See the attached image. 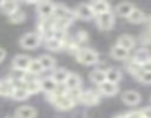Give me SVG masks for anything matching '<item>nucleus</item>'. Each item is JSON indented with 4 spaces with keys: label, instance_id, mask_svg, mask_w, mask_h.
<instances>
[{
    "label": "nucleus",
    "instance_id": "obj_1",
    "mask_svg": "<svg viewBox=\"0 0 151 118\" xmlns=\"http://www.w3.org/2000/svg\"><path fill=\"white\" fill-rule=\"evenodd\" d=\"M77 58V62L82 64V65H86V67H91V65H96L99 62V53L93 49H89V47H83L79 50V53L76 55Z\"/></svg>",
    "mask_w": 151,
    "mask_h": 118
},
{
    "label": "nucleus",
    "instance_id": "obj_2",
    "mask_svg": "<svg viewBox=\"0 0 151 118\" xmlns=\"http://www.w3.org/2000/svg\"><path fill=\"white\" fill-rule=\"evenodd\" d=\"M43 37L39 33H27L19 38V46L27 49V50H34L40 46Z\"/></svg>",
    "mask_w": 151,
    "mask_h": 118
},
{
    "label": "nucleus",
    "instance_id": "obj_3",
    "mask_svg": "<svg viewBox=\"0 0 151 118\" xmlns=\"http://www.w3.org/2000/svg\"><path fill=\"white\" fill-rule=\"evenodd\" d=\"M130 61L135 62L138 67L144 68V67H147L148 64H151V52H150L147 47H142V49H139V50L135 52V55L132 56Z\"/></svg>",
    "mask_w": 151,
    "mask_h": 118
},
{
    "label": "nucleus",
    "instance_id": "obj_4",
    "mask_svg": "<svg viewBox=\"0 0 151 118\" xmlns=\"http://www.w3.org/2000/svg\"><path fill=\"white\" fill-rule=\"evenodd\" d=\"M53 19H67L70 22H73L76 19V14L74 11L68 9L65 5H55V11H53Z\"/></svg>",
    "mask_w": 151,
    "mask_h": 118
},
{
    "label": "nucleus",
    "instance_id": "obj_5",
    "mask_svg": "<svg viewBox=\"0 0 151 118\" xmlns=\"http://www.w3.org/2000/svg\"><path fill=\"white\" fill-rule=\"evenodd\" d=\"M114 22H116V18H114V14L111 11L107 12V14H102V15L96 16L98 28L102 30V31H110L114 27Z\"/></svg>",
    "mask_w": 151,
    "mask_h": 118
},
{
    "label": "nucleus",
    "instance_id": "obj_6",
    "mask_svg": "<svg viewBox=\"0 0 151 118\" xmlns=\"http://www.w3.org/2000/svg\"><path fill=\"white\" fill-rule=\"evenodd\" d=\"M53 11H55V3H52V2H39L37 3V14L43 21L53 18Z\"/></svg>",
    "mask_w": 151,
    "mask_h": 118
},
{
    "label": "nucleus",
    "instance_id": "obj_7",
    "mask_svg": "<svg viewBox=\"0 0 151 118\" xmlns=\"http://www.w3.org/2000/svg\"><path fill=\"white\" fill-rule=\"evenodd\" d=\"M74 14H76V18L83 19V21H89V19L95 18V14L92 11L91 3H82V5H79L77 8L74 9Z\"/></svg>",
    "mask_w": 151,
    "mask_h": 118
},
{
    "label": "nucleus",
    "instance_id": "obj_8",
    "mask_svg": "<svg viewBox=\"0 0 151 118\" xmlns=\"http://www.w3.org/2000/svg\"><path fill=\"white\" fill-rule=\"evenodd\" d=\"M31 59L28 55H17L14 59H12V68L14 70H19V71H27L28 67H30V62Z\"/></svg>",
    "mask_w": 151,
    "mask_h": 118
},
{
    "label": "nucleus",
    "instance_id": "obj_9",
    "mask_svg": "<svg viewBox=\"0 0 151 118\" xmlns=\"http://www.w3.org/2000/svg\"><path fill=\"white\" fill-rule=\"evenodd\" d=\"M98 93L101 96H107V97H113L119 93V84L110 83V81H104L102 84L98 86Z\"/></svg>",
    "mask_w": 151,
    "mask_h": 118
},
{
    "label": "nucleus",
    "instance_id": "obj_10",
    "mask_svg": "<svg viewBox=\"0 0 151 118\" xmlns=\"http://www.w3.org/2000/svg\"><path fill=\"white\" fill-rule=\"evenodd\" d=\"M122 100H123V103H126L129 106H135L141 102V95L136 90H126L122 95Z\"/></svg>",
    "mask_w": 151,
    "mask_h": 118
},
{
    "label": "nucleus",
    "instance_id": "obj_11",
    "mask_svg": "<svg viewBox=\"0 0 151 118\" xmlns=\"http://www.w3.org/2000/svg\"><path fill=\"white\" fill-rule=\"evenodd\" d=\"M58 87H59V86L56 84V81H55L52 77H45V78L40 80V89H42V92L46 93V95L55 93V92L58 90Z\"/></svg>",
    "mask_w": 151,
    "mask_h": 118
},
{
    "label": "nucleus",
    "instance_id": "obj_12",
    "mask_svg": "<svg viewBox=\"0 0 151 118\" xmlns=\"http://www.w3.org/2000/svg\"><path fill=\"white\" fill-rule=\"evenodd\" d=\"M37 109L31 105H22L15 111V118H36Z\"/></svg>",
    "mask_w": 151,
    "mask_h": 118
},
{
    "label": "nucleus",
    "instance_id": "obj_13",
    "mask_svg": "<svg viewBox=\"0 0 151 118\" xmlns=\"http://www.w3.org/2000/svg\"><path fill=\"white\" fill-rule=\"evenodd\" d=\"M65 90H76V89H82V77L76 73H70L65 84H64Z\"/></svg>",
    "mask_w": 151,
    "mask_h": 118
},
{
    "label": "nucleus",
    "instance_id": "obj_14",
    "mask_svg": "<svg viewBox=\"0 0 151 118\" xmlns=\"http://www.w3.org/2000/svg\"><path fill=\"white\" fill-rule=\"evenodd\" d=\"M99 97L101 95L98 92H93V90H86V92H82V96H80V102L85 103V105H96L99 102Z\"/></svg>",
    "mask_w": 151,
    "mask_h": 118
},
{
    "label": "nucleus",
    "instance_id": "obj_15",
    "mask_svg": "<svg viewBox=\"0 0 151 118\" xmlns=\"http://www.w3.org/2000/svg\"><path fill=\"white\" fill-rule=\"evenodd\" d=\"M111 58L116 59V61H127V59L130 58V52L123 49L119 44H114L111 47Z\"/></svg>",
    "mask_w": 151,
    "mask_h": 118
},
{
    "label": "nucleus",
    "instance_id": "obj_16",
    "mask_svg": "<svg viewBox=\"0 0 151 118\" xmlns=\"http://www.w3.org/2000/svg\"><path fill=\"white\" fill-rule=\"evenodd\" d=\"M91 6H92V11H93V14H95V18L99 16V15H102V14H107V12L111 11L110 3L105 2V0H96V2L91 3Z\"/></svg>",
    "mask_w": 151,
    "mask_h": 118
},
{
    "label": "nucleus",
    "instance_id": "obj_17",
    "mask_svg": "<svg viewBox=\"0 0 151 118\" xmlns=\"http://www.w3.org/2000/svg\"><path fill=\"white\" fill-rule=\"evenodd\" d=\"M15 83L11 81L9 78L6 80H0V96L3 97H12V93L15 90Z\"/></svg>",
    "mask_w": 151,
    "mask_h": 118
},
{
    "label": "nucleus",
    "instance_id": "obj_18",
    "mask_svg": "<svg viewBox=\"0 0 151 118\" xmlns=\"http://www.w3.org/2000/svg\"><path fill=\"white\" fill-rule=\"evenodd\" d=\"M0 11L8 16H12L15 12L19 11V3L14 2V0H6V2H2V5H0Z\"/></svg>",
    "mask_w": 151,
    "mask_h": 118
},
{
    "label": "nucleus",
    "instance_id": "obj_19",
    "mask_svg": "<svg viewBox=\"0 0 151 118\" xmlns=\"http://www.w3.org/2000/svg\"><path fill=\"white\" fill-rule=\"evenodd\" d=\"M116 44H119V46H122L123 49H126V50H132L135 46H136V40L132 37V36H129V34H122L119 38H117V43Z\"/></svg>",
    "mask_w": 151,
    "mask_h": 118
},
{
    "label": "nucleus",
    "instance_id": "obj_20",
    "mask_svg": "<svg viewBox=\"0 0 151 118\" xmlns=\"http://www.w3.org/2000/svg\"><path fill=\"white\" fill-rule=\"evenodd\" d=\"M68 75H70V73H68L65 68H55V70L52 71V75H50V77L56 81L58 86H64L65 81H67V78H68Z\"/></svg>",
    "mask_w": 151,
    "mask_h": 118
},
{
    "label": "nucleus",
    "instance_id": "obj_21",
    "mask_svg": "<svg viewBox=\"0 0 151 118\" xmlns=\"http://www.w3.org/2000/svg\"><path fill=\"white\" fill-rule=\"evenodd\" d=\"M133 9H135V6H133L132 3H129V2H123V3L117 5V8H116V14H117L119 16H122V18H126V19H127Z\"/></svg>",
    "mask_w": 151,
    "mask_h": 118
},
{
    "label": "nucleus",
    "instance_id": "obj_22",
    "mask_svg": "<svg viewBox=\"0 0 151 118\" xmlns=\"http://www.w3.org/2000/svg\"><path fill=\"white\" fill-rule=\"evenodd\" d=\"M37 59H39V62H40V65H42V68L45 71L46 70H55L56 62H55L53 56H50V55H40Z\"/></svg>",
    "mask_w": 151,
    "mask_h": 118
},
{
    "label": "nucleus",
    "instance_id": "obj_23",
    "mask_svg": "<svg viewBox=\"0 0 151 118\" xmlns=\"http://www.w3.org/2000/svg\"><path fill=\"white\" fill-rule=\"evenodd\" d=\"M145 19H147L145 12H142V11L138 9V8H135V9L132 11V14L129 15V18H127V21H129L130 24H142Z\"/></svg>",
    "mask_w": 151,
    "mask_h": 118
},
{
    "label": "nucleus",
    "instance_id": "obj_24",
    "mask_svg": "<svg viewBox=\"0 0 151 118\" xmlns=\"http://www.w3.org/2000/svg\"><path fill=\"white\" fill-rule=\"evenodd\" d=\"M30 97V93L27 92V89H25V86L24 84H19V86H17L15 87V90H14V93H12V99L14 100H25V99H28Z\"/></svg>",
    "mask_w": 151,
    "mask_h": 118
},
{
    "label": "nucleus",
    "instance_id": "obj_25",
    "mask_svg": "<svg viewBox=\"0 0 151 118\" xmlns=\"http://www.w3.org/2000/svg\"><path fill=\"white\" fill-rule=\"evenodd\" d=\"M89 78H91V81L93 83V84H96V86H99V84H102L104 81H107V75H105V73L104 71H101V70H93L91 74H89Z\"/></svg>",
    "mask_w": 151,
    "mask_h": 118
},
{
    "label": "nucleus",
    "instance_id": "obj_26",
    "mask_svg": "<svg viewBox=\"0 0 151 118\" xmlns=\"http://www.w3.org/2000/svg\"><path fill=\"white\" fill-rule=\"evenodd\" d=\"M105 75H107V81H110V83H114V84H117L120 80H122V77H123V74H122V71L119 70V68H110L107 73H105Z\"/></svg>",
    "mask_w": 151,
    "mask_h": 118
},
{
    "label": "nucleus",
    "instance_id": "obj_27",
    "mask_svg": "<svg viewBox=\"0 0 151 118\" xmlns=\"http://www.w3.org/2000/svg\"><path fill=\"white\" fill-rule=\"evenodd\" d=\"M45 44H46V47L49 49V50H52V52H58V50H61L65 44L62 43V41H58V40H55V38H46L45 40Z\"/></svg>",
    "mask_w": 151,
    "mask_h": 118
},
{
    "label": "nucleus",
    "instance_id": "obj_28",
    "mask_svg": "<svg viewBox=\"0 0 151 118\" xmlns=\"http://www.w3.org/2000/svg\"><path fill=\"white\" fill-rule=\"evenodd\" d=\"M45 70L42 68V65H40V62H39V59H31V62H30V67H28V70H27V73H30V74H33V75H39V74H42Z\"/></svg>",
    "mask_w": 151,
    "mask_h": 118
},
{
    "label": "nucleus",
    "instance_id": "obj_29",
    "mask_svg": "<svg viewBox=\"0 0 151 118\" xmlns=\"http://www.w3.org/2000/svg\"><path fill=\"white\" fill-rule=\"evenodd\" d=\"M24 86H25L27 92L30 93V96H31V95H36V93H39V92H42V89H40V80H33V81L24 83Z\"/></svg>",
    "mask_w": 151,
    "mask_h": 118
},
{
    "label": "nucleus",
    "instance_id": "obj_30",
    "mask_svg": "<svg viewBox=\"0 0 151 118\" xmlns=\"http://www.w3.org/2000/svg\"><path fill=\"white\" fill-rule=\"evenodd\" d=\"M136 78H138V81H141V83H144V84H151V71L142 68V70L139 71V74L136 75Z\"/></svg>",
    "mask_w": 151,
    "mask_h": 118
},
{
    "label": "nucleus",
    "instance_id": "obj_31",
    "mask_svg": "<svg viewBox=\"0 0 151 118\" xmlns=\"http://www.w3.org/2000/svg\"><path fill=\"white\" fill-rule=\"evenodd\" d=\"M9 21H11L12 24H22V22L25 21V12L19 9V11L15 12L12 16H9Z\"/></svg>",
    "mask_w": 151,
    "mask_h": 118
},
{
    "label": "nucleus",
    "instance_id": "obj_32",
    "mask_svg": "<svg viewBox=\"0 0 151 118\" xmlns=\"http://www.w3.org/2000/svg\"><path fill=\"white\" fill-rule=\"evenodd\" d=\"M67 96L74 102V103H77L80 102V96H82V89H76V90H68L67 92Z\"/></svg>",
    "mask_w": 151,
    "mask_h": 118
},
{
    "label": "nucleus",
    "instance_id": "obj_33",
    "mask_svg": "<svg viewBox=\"0 0 151 118\" xmlns=\"http://www.w3.org/2000/svg\"><path fill=\"white\" fill-rule=\"evenodd\" d=\"M86 40H88V34H86L85 31H79L77 34H76L74 43H76V44H77V46L80 47V46H82V43H83V41H86Z\"/></svg>",
    "mask_w": 151,
    "mask_h": 118
},
{
    "label": "nucleus",
    "instance_id": "obj_34",
    "mask_svg": "<svg viewBox=\"0 0 151 118\" xmlns=\"http://www.w3.org/2000/svg\"><path fill=\"white\" fill-rule=\"evenodd\" d=\"M139 112H141V117H144V118H151V106L142 108Z\"/></svg>",
    "mask_w": 151,
    "mask_h": 118
},
{
    "label": "nucleus",
    "instance_id": "obj_35",
    "mask_svg": "<svg viewBox=\"0 0 151 118\" xmlns=\"http://www.w3.org/2000/svg\"><path fill=\"white\" fill-rule=\"evenodd\" d=\"M5 58H6V50L0 47V64H2L5 61Z\"/></svg>",
    "mask_w": 151,
    "mask_h": 118
},
{
    "label": "nucleus",
    "instance_id": "obj_36",
    "mask_svg": "<svg viewBox=\"0 0 151 118\" xmlns=\"http://www.w3.org/2000/svg\"><path fill=\"white\" fill-rule=\"evenodd\" d=\"M144 70H148V71H151V64H148L147 67H144Z\"/></svg>",
    "mask_w": 151,
    "mask_h": 118
},
{
    "label": "nucleus",
    "instance_id": "obj_37",
    "mask_svg": "<svg viewBox=\"0 0 151 118\" xmlns=\"http://www.w3.org/2000/svg\"><path fill=\"white\" fill-rule=\"evenodd\" d=\"M6 118H15V117H6Z\"/></svg>",
    "mask_w": 151,
    "mask_h": 118
},
{
    "label": "nucleus",
    "instance_id": "obj_38",
    "mask_svg": "<svg viewBox=\"0 0 151 118\" xmlns=\"http://www.w3.org/2000/svg\"><path fill=\"white\" fill-rule=\"evenodd\" d=\"M139 118H144V117H139Z\"/></svg>",
    "mask_w": 151,
    "mask_h": 118
}]
</instances>
